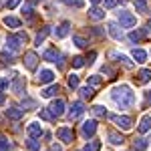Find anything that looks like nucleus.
<instances>
[{"instance_id":"nucleus-2","label":"nucleus","mask_w":151,"mask_h":151,"mask_svg":"<svg viewBox=\"0 0 151 151\" xmlns=\"http://www.w3.org/2000/svg\"><path fill=\"white\" fill-rule=\"evenodd\" d=\"M109 119H111L119 129H123V131H129V129L133 127V119L127 117V115H109Z\"/></svg>"},{"instance_id":"nucleus-46","label":"nucleus","mask_w":151,"mask_h":151,"mask_svg":"<svg viewBox=\"0 0 151 151\" xmlns=\"http://www.w3.org/2000/svg\"><path fill=\"white\" fill-rule=\"evenodd\" d=\"M50 151H63V147H60V145H57V143H52V147H50Z\"/></svg>"},{"instance_id":"nucleus-30","label":"nucleus","mask_w":151,"mask_h":151,"mask_svg":"<svg viewBox=\"0 0 151 151\" xmlns=\"http://www.w3.org/2000/svg\"><path fill=\"white\" fill-rule=\"evenodd\" d=\"M111 57L119 58V60H121V63H123V65H125L127 69H131V67H133V63H131V60H129V58L125 57V55H119V52H111Z\"/></svg>"},{"instance_id":"nucleus-15","label":"nucleus","mask_w":151,"mask_h":151,"mask_svg":"<svg viewBox=\"0 0 151 151\" xmlns=\"http://www.w3.org/2000/svg\"><path fill=\"white\" fill-rule=\"evenodd\" d=\"M137 129H139V133H147V131L151 129V115H143L141 117Z\"/></svg>"},{"instance_id":"nucleus-39","label":"nucleus","mask_w":151,"mask_h":151,"mask_svg":"<svg viewBox=\"0 0 151 151\" xmlns=\"http://www.w3.org/2000/svg\"><path fill=\"white\" fill-rule=\"evenodd\" d=\"M40 119H47V121H50V119H55V117L50 115V111H48V109H40Z\"/></svg>"},{"instance_id":"nucleus-47","label":"nucleus","mask_w":151,"mask_h":151,"mask_svg":"<svg viewBox=\"0 0 151 151\" xmlns=\"http://www.w3.org/2000/svg\"><path fill=\"white\" fill-rule=\"evenodd\" d=\"M95 57H97V52H91V55H89V58H87V60H89V65L95 60Z\"/></svg>"},{"instance_id":"nucleus-24","label":"nucleus","mask_w":151,"mask_h":151,"mask_svg":"<svg viewBox=\"0 0 151 151\" xmlns=\"http://www.w3.org/2000/svg\"><path fill=\"white\" fill-rule=\"evenodd\" d=\"M91 111H93V115L97 117V119H105V117H107V109H105V107H101V105H95Z\"/></svg>"},{"instance_id":"nucleus-23","label":"nucleus","mask_w":151,"mask_h":151,"mask_svg":"<svg viewBox=\"0 0 151 151\" xmlns=\"http://www.w3.org/2000/svg\"><path fill=\"white\" fill-rule=\"evenodd\" d=\"M87 83H89V87H93V89H99V87L103 85V79H101L99 75H91Z\"/></svg>"},{"instance_id":"nucleus-5","label":"nucleus","mask_w":151,"mask_h":151,"mask_svg":"<svg viewBox=\"0 0 151 151\" xmlns=\"http://www.w3.org/2000/svg\"><path fill=\"white\" fill-rule=\"evenodd\" d=\"M24 67L28 70H35L36 65H38V55H36L35 50H28V52H24V58H22Z\"/></svg>"},{"instance_id":"nucleus-4","label":"nucleus","mask_w":151,"mask_h":151,"mask_svg":"<svg viewBox=\"0 0 151 151\" xmlns=\"http://www.w3.org/2000/svg\"><path fill=\"white\" fill-rule=\"evenodd\" d=\"M83 113H85V105L81 103V101H75V103L70 105L69 109V119L70 121H77V119H81Z\"/></svg>"},{"instance_id":"nucleus-28","label":"nucleus","mask_w":151,"mask_h":151,"mask_svg":"<svg viewBox=\"0 0 151 151\" xmlns=\"http://www.w3.org/2000/svg\"><path fill=\"white\" fill-rule=\"evenodd\" d=\"M73 42H75V45H77L79 48H87V47H89L87 38H83V36H79V35H75V36H73Z\"/></svg>"},{"instance_id":"nucleus-34","label":"nucleus","mask_w":151,"mask_h":151,"mask_svg":"<svg viewBox=\"0 0 151 151\" xmlns=\"http://www.w3.org/2000/svg\"><path fill=\"white\" fill-rule=\"evenodd\" d=\"M69 87L70 89H79V77H77V75H69Z\"/></svg>"},{"instance_id":"nucleus-41","label":"nucleus","mask_w":151,"mask_h":151,"mask_svg":"<svg viewBox=\"0 0 151 151\" xmlns=\"http://www.w3.org/2000/svg\"><path fill=\"white\" fill-rule=\"evenodd\" d=\"M103 2H105V8H115L119 4V0H103Z\"/></svg>"},{"instance_id":"nucleus-29","label":"nucleus","mask_w":151,"mask_h":151,"mask_svg":"<svg viewBox=\"0 0 151 151\" xmlns=\"http://www.w3.org/2000/svg\"><path fill=\"white\" fill-rule=\"evenodd\" d=\"M48 32H50V30H48V26H45V28H42V30H40V32L36 35L35 42H36V45H40V42H45V38L48 36Z\"/></svg>"},{"instance_id":"nucleus-20","label":"nucleus","mask_w":151,"mask_h":151,"mask_svg":"<svg viewBox=\"0 0 151 151\" xmlns=\"http://www.w3.org/2000/svg\"><path fill=\"white\" fill-rule=\"evenodd\" d=\"M12 147H14V143H12L4 133H0V149H6V151H10Z\"/></svg>"},{"instance_id":"nucleus-7","label":"nucleus","mask_w":151,"mask_h":151,"mask_svg":"<svg viewBox=\"0 0 151 151\" xmlns=\"http://www.w3.org/2000/svg\"><path fill=\"white\" fill-rule=\"evenodd\" d=\"M42 57H45V60H50V63H57L58 67H63V57H60V52H58L57 48H47Z\"/></svg>"},{"instance_id":"nucleus-35","label":"nucleus","mask_w":151,"mask_h":151,"mask_svg":"<svg viewBox=\"0 0 151 151\" xmlns=\"http://www.w3.org/2000/svg\"><path fill=\"white\" fill-rule=\"evenodd\" d=\"M133 145H135V149H137V151L147 149V141H145V139H135V141H133Z\"/></svg>"},{"instance_id":"nucleus-44","label":"nucleus","mask_w":151,"mask_h":151,"mask_svg":"<svg viewBox=\"0 0 151 151\" xmlns=\"http://www.w3.org/2000/svg\"><path fill=\"white\" fill-rule=\"evenodd\" d=\"M35 101H32V99H26V101H24V103H22V107H35Z\"/></svg>"},{"instance_id":"nucleus-16","label":"nucleus","mask_w":151,"mask_h":151,"mask_svg":"<svg viewBox=\"0 0 151 151\" xmlns=\"http://www.w3.org/2000/svg\"><path fill=\"white\" fill-rule=\"evenodd\" d=\"M107 30H109V35L113 36L115 40H121V38H123V30H121V28H119V26H117L115 22H111V24H109V26H107Z\"/></svg>"},{"instance_id":"nucleus-52","label":"nucleus","mask_w":151,"mask_h":151,"mask_svg":"<svg viewBox=\"0 0 151 151\" xmlns=\"http://www.w3.org/2000/svg\"><path fill=\"white\" fill-rule=\"evenodd\" d=\"M91 2H95V4H97V2H99V0H91Z\"/></svg>"},{"instance_id":"nucleus-13","label":"nucleus","mask_w":151,"mask_h":151,"mask_svg":"<svg viewBox=\"0 0 151 151\" xmlns=\"http://www.w3.org/2000/svg\"><path fill=\"white\" fill-rule=\"evenodd\" d=\"M81 131H83V135H85V137L95 135V131H97V121H95V119L85 121V123H83V127H81Z\"/></svg>"},{"instance_id":"nucleus-10","label":"nucleus","mask_w":151,"mask_h":151,"mask_svg":"<svg viewBox=\"0 0 151 151\" xmlns=\"http://www.w3.org/2000/svg\"><path fill=\"white\" fill-rule=\"evenodd\" d=\"M57 137L63 141V143H73L75 133H73V129H69V127H60V129H57Z\"/></svg>"},{"instance_id":"nucleus-49","label":"nucleus","mask_w":151,"mask_h":151,"mask_svg":"<svg viewBox=\"0 0 151 151\" xmlns=\"http://www.w3.org/2000/svg\"><path fill=\"white\" fill-rule=\"evenodd\" d=\"M147 101L151 103V91H147Z\"/></svg>"},{"instance_id":"nucleus-48","label":"nucleus","mask_w":151,"mask_h":151,"mask_svg":"<svg viewBox=\"0 0 151 151\" xmlns=\"http://www.w3.org/2000/svg\"><path fill=\"white\" fill-rule=\"evenodd\" d=\"M4 103H6V99H4V95L0 93V105H4Z\"/></svg>"},{"instance_id":"nucleus-45","label":"nucleus","mask_w":151,"mask_h":151,"mask_svg":"<svg viewBox=\"0 0 151 151\" xmlns=\"http://www.w3.org/2000/svg\"><path fill=\"white\" fill-rule=\"evenodd\" d=\"M103 73H107V75H109V79H113V75H115V73H113V69H109V67H105Z\"/></svg>"},{"instance_id":"nucleus-18","label":"nucleus","mask_w":151,"mask_h":151,"mask_svg":"<svg viewBox=\"0 0 151 151\" xmlns=\"http://www.w3.org/2000/svg\"><path fill=\"white\" fill-rule=\"evenodd\" d=\"M69 30H70V22H63L60 26H57V36L58 38H65V36H69Z\"/></svg>"},{"instance_id":"nucleus-14","label":"nucleus","mask_w":151,"mask_h":151,"mask_svg":"<svg viewBox=\"0 0 151 151\" xmlns=\"http://www.w3.org/2000/svg\"><path fill=\"white\" fill-rule=\"evenodd\" d=\"M22 115H24V109H18V107H8V109H6V117L12 119V121L22 119Z\"/></svg>"},{"instance_id":"nucleus-25","label":"nucleus","mask_w":151,"mask_h":151,"mask_svg":"<svg viewBox=\"0 0 151 151\" xmlns=\"http://www.w3.org/2000/svg\"><path fill=\"white\" fill-rule=\"evenodd\" d=\"M57 93H58V85H50V87H47V89L42 91V97L50 99V97H55Z\"/></svg>"},{"instance_id":"nucleus-11","label":"nucleus","mask_w":151,"mask_h":151,"mask_svg":"<svg viewBox=\"0 0 151 151\" xmlns=\"http://www.w3.org/2000/svg\"><path fill=\"white\" fill-rule=\"evenodd\" d=\"M36 81H38V85H48V83L55 81V73H52L50 69H42L40 73H38Z\"/></svg>"},{"instance_id":"nucleus-17","label":"nucleus","mask_w":151,"mask_h":151,"mask_svg":"<svg viewBox=\"0 0 151 151\" xmlns=\"http://www.w3.org/2000/svg\"><path fill=\"white\" fill-rule=\"evenodd\" d=\"M89 16H91L93 20H103V18H105V8H99V6H93V8L89 10Z\"/></svg>"},{"instance_id":"nucleus-43","label":"nucleus","mask_w":151,"mask_h":151,"mask_svg":"<svg viewBox=\"0 0 151 151\" xmlns=\"http://www.w3.org/2000/svg\"><path fill=\"white\" fill-rule=\"evenodd\" d=\"M8 87H10L8 79H0V91H4V89H8Z\"/></svg>"},{"instance_id":"nucleus-21","label":"nucleus","mask_w":151,"mask_h":151,"mask_svg":"<svg viewBox=\"0 0 151 151\" xmlns=\"http://www.w3.org/2000/svg\"><path fill=\"white\" fill-rule=\"evenodd\" d=\"M4 24L10 26V28H18L20 26V18H16V16H4Z\"/></svg>"},{"instance_id":"nucleus-8","label":"nucleus","mask_w":151,"mask_h":151,"mask_svg":"<svg viewBox=\"0 0 151 151\" xmlns=\"http://www.w3.org/2000/svg\"><path fill=\"white\" fill-rule=\"evenodd\" d=\"M22 45V40H20V36L18 35H10L6 36V50H10V52H16L18 48Z\"/></svg>"},{"instance_id":"nucleus-40","label":"nucleus","mask_w":151,"mask_h":151,"mask_svg":"<svg viewBox=\"0 0 151 151\" xmlns=\"http://www.w3.org/2000/svg\"><path fill=\"white\" fill-rule=\"evenodd\" d=\"M26 145H28V149H30V151H40V145H38L35 139H30L28 143H26Z\"/></svg>"},{"instance_id":"nucleus-22","label":"nucleus","mask_w":151,"mask_h":151,"mask_svg":"<svg viewBox=\"0 0 151 151\" xmlns=\"http://www.w3.org/2000/svg\"><path fill=\"white\" fill-rule=\"evenodd\" d=\"M133 58H135L137 63H145V58H147V52H145L143 48H133Z\"/></svg>"},{"instance_id":"nucleus-1","label":"nucleus","mask_w":151,"mask_h":151,"mask_svg":"<svg viewBox=\"0 0 151 151\" xmlns=\"http://www.w3.org/2000/svg\"><path fill=\"white\" fill-rule=\"evenodd\" d=\"M111 99L121 109H129V107H133V103H135V93L131 91L129 85H117V87L111 89Z\"/></svg>"},{"instance_id":"nucleus-33","label":"nucleus","mask_w":151,"mask_h":151,"mask_svg":"<svg viewBox=\"0 0 151 151\" xmlns=\"http://www.w3.org/2000/svg\"><path fill=\"white\" fill-rule=\"evenodd\" d=\"M99 149H101V143L99 141H89L85 145V151H99Z\"/></svg>"},{"instance_id":"nucleus-9","label":"nucleus","mask_w":151,"mask_h":151,"mask_svg":"<svg viewBox=\"0 0 151 151\" xmlns=\"http://www.w3.org/2000/svg\"><path fill=\"white\" fill-rule=\"evenodd\" d=\"M48 111H50V115L55 117V119H57V117H60L63 113H65V101H63V99L52 101V103H50V107H48Z\"/></svg>"},{"instance_id":"nucleus-51","label":"nucleus","mask_w":151,"mask_h":151,"mask_svg":"<svg viewBox=\"0 0 151 151\" xmlns=\"http://www.w3.org/2000/svg\"><path fill=\"white\" fill-rule=\"evenodd\" d=\"M30 2H32V4H36V2H38V0H30Z\"/></svg>"},{"instance_id":"nucleus-12","label":"nucleus","mask_w":151,"mask_h":151,"mask_svg":"<svg viewBox=\"0 0 151 151\" xmlns=\"http://www.w3.org/2000/svg\"><path fill=\"white\" fill-rule=\"evenodd\" d=\"M10 89H12L14 95H24V91H26V81H24V77H16L14 83L10 85Z\"/></svg>"},{"instance_id":"nucleus-19","label":"nucleus","mask_w":151,"mask_h":151,"mask_svg":"<svg viewBox=\"0 0 151 151\" xmlns=\"http://www.w3.org/2000/svg\"><path fill=\"white\" fill-rule=\"evenodd\" d=\"M107 139L111 141V143H113V145H123V135H119V133H115V131H109V133H107Z\"/></svg>"},{"instance_id":"nucleus-6","label":"nucleus","mask_w":151,"mask_h":151,"mask_svg":"<svg viewBox=\"0 0 151 151\" xmlns=\"http://www.w3.org/2000/svg\"><path fill=\"white\" fill-rule=\"evenodd\" d=\"M26 131H28V137H30V139H40V137L45 135V131H42V127H40V123H38V121L28 123Z\"/></svg>"},{"instance_id":"nucleus-50","label":"nucleus","mask_w":151,"mask_h":151,"mask_svg":"<svg viewBox=\"0 0 151 151\" xmlns=\"http://www.w3.org/2000/svg\"><path fill=\"white\" fill-rule=\"evenodd\" d=\"M4 2H6V4H8V0H0V6H2V4H4Z\"/></svg>"},{"instance_id":"nucleus-26","label":"nucleus","mask_w":151,"mask_h":151,"mask_svg":"<svg viewBox=\"0 0 151 151\" xmlns=\"http://www.w3.org/2000/svg\"><path fill=\"white\" fill-rule=\"evenodd\" d=\"M129 38H131L133 42H139V40L145 38V30H143V28H141V30H133V32L129 35Z\"/></svg>"},{"instance_id":"nucleus-42","label":"nucleus","mask_w":151,"mask_h":151,"mask_svg":"<svg viewBox=\"0 0 151 151\" xmlns=\"http://www.w3.org/2000/svg\"><path fill=\"white\" fill-rule=\"evenodd\" d=\"M18 4H20V0H8V4H6V8H8V10H14V8H16Z\"/></svg>"},{"instance_id":"nucleus-27","label":"nucleus","mask_w":151,"mask_h":151,"mask_svg":"<svg viewBox=\"0 0 151 151\" xmlns=\"http://www.w3.org/2000/svg\"><path fill=\"white\" fill-rule=\"evenodd\" d=\"M137 77H139V83H149L151 81V70L149 69H141Z\"/></svg>"},{"instance_id":"nucleus-32","label":"nucleus","mask_w":151,"mask_h":151,"mask_svg":"<svg viewBox=\"0 0 151 151\" xmlns=\"http://www.w3.org/2000/svg\"><path fill=\"white\" fill-rule=\"evenodd\" d=\"M79 91H81V97L83 99H91V97H93V87H89V85H87V87H81V89H79Z\"/></svg>"},{"instance_id":"nucleus-31","label":"nucleus","mask_w":151,"mask_h":151,"mask_svg":"<svg viewBox=\"0 0 151 151\" xmlns=\"http://www.w3.org/2000/svg\"><path fill=\"white\" fill-rule=\"evenodd\" d=\"M135 8L141 14H147V0H135Z\"/></svg>"},{"instance_id":"nucleus-36","label":"nucleus","mask_w":151,"mask_h":151,"mask_svg":"<svg viewBox=\"0 0 151 151\" xmlns=\"http://www.w3.org/2000/svg\"><path fill=\"white\" fill-rule=\"evenodd\" d=\"M22 12H24V16H26L28 20H32L35 12H32V6H30V4H24V6H22Z\"/></svg>"},{"instance_id":"nucleus-37","label":"nucleus","mask_w":151,"mask_h":151,"mask_svg":"<svg viewBox=\"0 0 151 151\" xmlns=\"http://www.w3.org/2000/svg\"><path fill=\"white\" fill-rule=\"evenodd\" d=\"M83 65H85V58L83 57H75L73 58V67H75V69H81Z\"/></svg>"},{"instance_id":"nucleus-38","label":"nucleus","mask_w":151,"mask_h":151,"mask_svg":"<svg viewBox=\"0 0 151 151\" xmlns=\"http://www.w3.org/2000/svg\"><path fill=\"white\" fill-rule=\"evenodd\" d=\"M67 4H70V6H77V8H83L85 6V0H65Z\"/></svg>"},{"instance_id":"nucleus-3","label":"nucleus","mask_w":151,"mask_h":151,"mask_svg":"<svg viewBox=\"0 0 151 151\" xmlns=\"http://www.w3.org/2000/svg\"><path fill=\"white\" fill-rule=\"evenodd\" d=\"M135 22H137V18L131 12H125V10L119 12V24H121V28H131V26H135Z\"/></svg>"}]
</instances>
